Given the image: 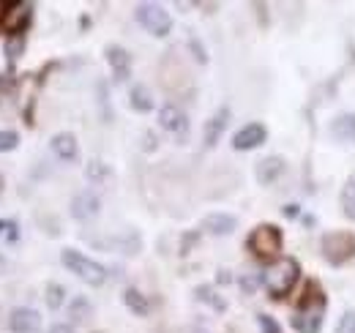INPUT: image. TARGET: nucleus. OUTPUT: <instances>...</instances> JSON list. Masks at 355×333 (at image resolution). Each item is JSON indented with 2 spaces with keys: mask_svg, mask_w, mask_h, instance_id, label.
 <instances>
[{
  "mask_svg": "<svg viewBox=\"0 0 355 333\" xmlns=\"http://www.w3.org/2000/svg\"><path fill=\"white\" fill-rule=\"evenodd\" d=\"M298 279H301V265H298V259H293V257H279V259H273L266 268V273H263V284H266L268 295H270L273 300L287 298V295L293 292V287L298 284Z\"/></svg>",
  "mask_w": 355,
  "mask_h": 333,
  "instance_id": "1",
  "label": "nucleus"
},
{
  "mask_svg": "<svg viewBox=\"0 0 355 333\" xmlns=\"http://www.w3.org/2000/svg\"><path fill=\"white\" fill-rule=\"evenodd\" d=\"M282 246H284V235L276 224H260L246 238V249L252 251L257 259H279Z\"/></svg>",
  "mask_w": 355,
  "mask_h": 333,
  "instance_id": "3",
  "label": "nucleus"
},
{
  "mask_svg": "<svg viewBox=\"0 0 355 333\" xmlns=\"http://www.w3.org/2000/svg\"><path fill=\"white\" fill-rule=\"evenodd\" d=\"M6 268H8V262H6V257H3V254H0V276H3V273H6Z\"/></svg>",
  "mask_w": 355,
  "mask_h": 333,
  "instance_id": "37",
  "label": "nucleus"
},
{
  "mask_svg": "<svg viewBox=\"0 0 355 333\" xmlns=\"http://www.w3.org/2000/svg\"><path fill=\"white\" fill-rule=\"evenodd\" d=\"M260 282H263V279H257L254 273H246V276H241V290H243V292H254L257 287H260Z\"/></svg>",
  "mask_w": 355,
  "mask_h": 333,
  "instance_id": "30",
  "label": "nucleus"
},
{
  "mask_svg": "<svg viewBox=\"0 0 355 333\" xmlns=\"http://www.w3.org/2000/svg\"><path fill=\"white\" fill-rule=\"evenodd\" d=\"M0 235H6L8 244H17L19 241V224L14 219H0Z\"/></svg>",
  "mask_w": 355,
  "mask_h": 333,
  "instance_id": "27",
  "label": "nucleus"
},
{
  "mask_svg": "<svg viewBox=\"0 0 355 333\" xmlns=\"http://www.w3.org/2000/svg\"><path fill=\"white\" fill-rule=\"evenodd\" d=\"M63 298H66V290L60 287V284H46V292H44V300H46V306L52 309V311H58L60 306H63Z\"/></svg>",
  "mask_w": 355,
  "mask_h": 333,
  "instance_id": "24",
  "label": "nucleus"
},
{
  "mask_svg": "<svg viewBox=\"0 0 355 333\" xmlns=\"http://www.w3.org/2000/svg\"><path fill=\"white\" fill-rule=\"evenodd\" d=\"M85 175H88V180H93V183H101V180H107L110 178V166L104 164V162H88V166H85Z\"/></svg>",
  "mask_w": 355,
  "mask_h": 333,
  "instance_id": "25",
  "label": "nucleus"
},
{
  "mask_svg": "<svg viewBox=\"0 0 355 333\" xmlns=\"http://www.w3.org/2000/svg\"><path fill=\"white\" fill-rule=\"evenodd\" d=\"M137 22L156 39H164L173 31V17L159 3H139L137 6Z\"/></svg>",
  "mask_w": 355,
  "mask_h": 333,
  "instance_id": "6",
  "label": "nucleus"
},
{
  "mask_svg": "<svg viewBox=\"0 0 355 333\" xmlns=\"http://www.w3.org/2000/svg\"><path fill=\"white\" fill-rule=\"evenodd\" d=\"M266 139H268L266 126L249 123V126H243L241 131H235V137H232V148H235V151H254V148H260Z\"/></svg>",
  "mask_w": 355,
  "mask_h": 333,
  "instance_id": "12",
  "label": "nucleus"
},
{
  "mask_svg": "<svg viewBox=\"0 0 355 333\" xmlns=\"http://www.w3.org/2000/svg\"><path fill=\"white\" fill-rule=\"evenodd\" d=\"M320 249L322 257L331 262V265H345L355 257V235L347 230H331L320 238Z\"/></svg>",
  "mask_w": 355,
  "mask_h": 333,
  "instance_id": "5",
  "label": "nucleus"
},
{
  "mask_svg": "<svg viewBox=\"0 0 355 333\" xmlns=\"http://www.w3.org/2000/svg\"><path fill=\"white\" fill-rule=\"evenodd\" d=\"M19 145V134L11 128H0V153H11Z\"/></svg>",
  "mask_w": 355,
  "mask_h": 333,
  "instance_id": "26",
  "label": "nucleus"
},
{
  "mask_svg": "<svg viewBox=\"0 0 355 333\" xmlns=\"http://www.w3.org/2000/svg\"><path fill=\"white\" fill-rule=\"evenodd\" d=\"M123 303H126V309H129L132 314H137V317H145V314L150 311L148 298L137 290V287H126V290H123Z\"/></svg>",
  "mask_w": 355,
  "mask_h": 333,
  "instance_id": "18",
  "label": "nucleus"
},
{
  "mask_svg": "<svg viewBox=\"0 0 355 333\" xmlns=\"http://www.w3.org/2000/svg\"><path fill=\"white\" fill-rule=\"evenodd\" d=\"M230 123V110L222 107L208 123H205V131H202V142H205V148H214V145H219V139H222L224 128Z\"/></svg>",
  "mask_w": 355,
  "mask_h": 333,
  "instance_id": "16",
  "label": "nucleus"
},
{
  "mask_svg": "<svg viewBox=\"0 0 355 333\" xmlns=\"http://www.w3.org/2000/svg\"><path fill=\"white\" fill-rule=\"evenodd\" d=\"M90 317H93L90 300L85 295H77V298L71 300V306H69V320H74V323H88Z\"/></svg>",
  "mask_w": 355,
  "mask_h": 333,
  "instance_id": "20",
  "label": "nucleus"
},
{
  "mask_svg": "<svg viewBox=\"0 0 355 333\" xmlns=\"http://www.w3.org/2000/svg\"><path fill=\"white\" fill-rule=\"evenodd\" d=\"M191 333H208V331H202V328H197V331H191Z\"/></svg>",
  "mask_w": 355,
  "mask_h": 333,
  "instance_id": "38",
  "label": "nucleus"
},
{
  "mask_svg": "<svg viewBox=\"0 0 355 333\" xmlns=\"http://www.w3.org/2000/svg\"><path fill=\"white\" fill-rule=\"evenodd\" d=\"M60 259H63V265L74 273V276H80L85 284L90 287H101L104 282H107V268L101 265V262H96V259H90L85 254H80V251L74 249H63L60 251Z\"/></svg>",
  "mask_w": 355,
  "mask_h": 333,
  "instance_id": "4",
  "label": "nucleus"
},
{
  "mask_svg": "<svg viewBox=\"0 0 355 333\" xmlns=\"http://www.w3.org/2000/svg\"><path fill=\"white\" fill-rule=\"evenodd\" d=\"M156 145H159V139H156V134H153V131H145V134H142V151H148V153H153V151H156Z\"/></svg>",
  "mask_w": 355,
  "mask_h": 333,
  "instance_id": "31",
  "label": "nucleus"
},
{
  "mask_svg": "<svg viewBox=\"0 0 355 333\" xmlns=\"http://www.w3.org/2000/svg\"><path fill=\"white\" fill-rule=\"evenodd\" d=\"M257 323H260V328H263V333H282V328H279V323H276L273 317H268V314H260V317H257Z\"/></svg>",
  "mask_w": 355,
  "mask_h": 333,
  "instance_id": "29",
  "label": "nucleus"
},
{
  "mask_svg": "<svg viewBox=\"0 0 355 333\" xmlns=\"http://www.w3.org/2000/svg\"><path fill=\"white\" fill-rule=\"evenodd\" d=\"M284 169H287V162H284L282 156H266L260 164L254 166L257 183H260V186H270V183H276V180L284 175Z\"/></svg>",
  "mask_w": 355,
  "mask_h": 333,
  "instance_id": "14",
  "label": "nucleus"
},
{
  "mask_svg": "<svg viewBox=\"0 0 355 333\" xmlns=\"http://www.w3.org/2000/svg\"><path fill=\"white\" fill-rule=\"evenodd\" d=\"M331 131H334V137H336V139L355 145V112H345V115H339V118L334 121V126H331Z\"/></svg>",
  "mask_w": 355,
  "mask_h": 333,
  "instance_id": "17",
  "label": "nucleus"
},
{
  "mask_svg": "<svg viewBox=\"0 0 355 333\" xmlns=\"http://www.w3.org/2000/svg\"><path fill=\"white\" fill-rule=\"evenodd\" d=\"M129 101H132V110L134 112H150L153 110V96H150V90L145 87V85H134L132 90H129Z\"/></svg>",
  "mask_w": 355,
  "mask_h": 333,
  "instance_id": "19",
  "label": "nucleus"
},
{
  "mask_svg": "<svg viewBox=\"0 0 355 333\" xmlns=\"http://www.w3.org/2000/svg\"><path fill=\"white\" fill-rule=\"evenodd\" d=\"M104 55H107V63H110V69H112L115 83H126V80L132 77V55H129L123 46H118V44H110V46L104 49Z\"/></svg>",
  "mask_w": 355,
  "mask_h": 333,
  "instance_id": "10",
  "label": "nucleus"
},
{
  "mask_svg": "<svg viewBox=\"0 0 355 333\" xmlns=\"http://www.w3.org/2000/svg\"><path fill=\"white\" fill-rule=\"evenodd\" d=\"M98 210H101V200H98V194L90 191V189H85V191H80V194L71 197V216H74L77 221H90V219H96Z\"/></svg>",
  "mask_w": 355,
  "mask_h": 333,
  "instance_id": "11",
  "label": "nucleus"
},
{
  "mask_svg": "<svg viewBox=\"0 0 355 333\" xmlns=\"http://www.w3.org/2000/svg\"><path fill=\"white\" fill-rule=\"evenodd\" d=\"M339 203H342V213L355 221V175L353 178H347V183L342 186V197H339Z\"/></svg>",
  "mask_w": 355,
  "mask_h": 333,
  "instance_id": "21",
  "label": "nucleus"
},
{
  "mask_svg": "<svg viewBox=\"0 0 355 333\" xmlns=\"http://www.w3.org/2000/svg\"><path fill=\"white\" fill-rule=\"evenodd\" d=\"M194 241H197V232H191V235H186L183 238V244H180V254H186V251L194 246Z\"/></svg>",
  "mask_w": 355,
  "mask_h": 333,
  "instance_id": "34",
  "label": "nucleus"
},
{
  "mask_svg": "<svg viewBox=\"0 0 355 333\" xmlns=\"http://www.w3.org/2000/svg\"><path fill=\"white\" fill-rule=\"evenodd\" d=\"M46 333H74V323H55Z\"/></svg>",
  "mask_w": 355,
  "mask_h": 333,
  "instance_id": "32",
  "label": "nucleus"
},
{
  "mask_svg": "<svg viewBox=\"0 0 355 333\" xmlns=\"http://www.w3.org/2000/svg\"><path fill=\"white\" fill-rule=\"evenodd\" d=\"M219 284H230V273L227 271H219Z\"/></svg>",
  "mask_w": 355,
  "mask_h": 333,
  "instance_id": "36",
  "label": "nucleus"
},
{
  "mask_svg": "<svg viewBox=\"0 0 355 333\" xmlns=\"http://www.w3.org/2000/svg\"><path fill=\"white\" fill-rule=\"evenodd\" d=\"M159 123H162L164 131H170L178 139H186V134H189V118L178 104H164L159 110Z\"/></svg>",
  "mask_w": 355,
  "mask_h": 333,
  "instance_id": "8",
  "label": "nucleus"
},
{
  "mask_svg": "<svg viewBox=\"0 0 355 333\" xmlns=\"http://www.w3.org/2000/svg\"><path fill=\"white\" fill-rule=\"evenodd\" d=\"M298 210H301V208H295V205H287V208H284V216H287V219H293V216H298Z\"/></svg>",
  "mask_w": 355,
  "mask_h": 333,
  "instance_id": "35",
  "label": "nucleus"
},
{
  "mask_svg": "<svg viewBox=\"0 0 355 333\" xmlns=\"http://www.w3.org/2000/svg\"><path fill=\"white\" fill-rule=\"evenodd\" d=\"M336 333H355V311H345L342 314V320H339V325H336Z\"/></svg>",
  "mask_w": 355,
  "mask_h": 333,
  "instance_id": "28",
  "label": "nucleus"
},
{
  "mask_svg": "<svg viewBox=\"0 0 355 333\" xmlns=\"http://www.w3.org/2000/svg\"><path fill=\"white\" fill-rule=\"evenodd\" d=\"M0 189H3V178H0Z\"/></svg>",
  "mask_w": 355,
  "mask_h": 333,
  "instance_id": "39",
  "label": "nucleus"
},
{
  "mask_svg": "<svg viewBox=\"0 0 355 333\" xmlns=\"http://www.w3.org/2000/svg\"><path fill=\"white\" fill-rule=\"evenodd\" d=\"M49 148H52V153H55L60 162H66V164L77 162V156H80V148H77V137H74V134H69V131H60V134H55V137L49 139Z\"/></svg>",
  "mask_w": 355,
  "mask_h": 333,
  "instance_id": "13",
  "label": "nucleus"
},
{
  "mask_svg": "<svg viewBox=\"0 0 355 333\" xmlns=\"http://www.w3.org/2000/svg\"><path fill=\"white\" fill-rule=\"evenodd\" d=\"M33 22V3H8L3 17V31L8 36H25V31Z\"/></svg>",
  "mask_w": 355,
  "mask_h": 333,
  "instance_id": "7",
  "label": "nucleus"
},
{
  "mask_svg": "<svg viewBox=\"0 0 355 333\" xmlns=\"http://www.w3.org/2000/svg\"><path fill=\"white\" fill-rule=\"evenodd\" d=\"M22 52H25V36H8V39H6L3 55H6L8 63H17V60L22 58Z\"/></svg>",
  "mask_w": 355,
  "mask_h": 333,
  "instance_id": "23",
  "label": "nucleus"
},
{
  "mask_svg": "<svg viewBox=\"0 0 355 333\" xmlns=\"http://www.w3.org/2000/svg\"><path fill=\"white\" fill-rule=\"evenodd\" d=\"M194 295H197V300H200V303H208L214 311H224V309H227V303H224L222 298L216 295V290H214V287H208V284H200V287L194 290Z\"/></svg>",
  "mask_w": 355,
  "mask_h": 333,
  "instance_id": "22",
  "label": "nucleus"
},
{
  "mask_svg": "<svg viewBox=\"0 0 355 333\" xmlns=\"http://www.w3.org/2000/svg\"><path fill=\"white\" fill-rule=\"evenodd\" d=\"M8 331L11 333H39L42 331V314L36 309L19 306L8 314Z\"/></svg>",
  "mask_w": 355,
  "mask_h": 333,
  "instance_id": "9",
  "label": "nucleus"
},
{
  "mask_svg": "<svg viewBox=\"0 0 355 333\" xmlns=\"http://www.w3.org/2000/svg\"><path fill=\"white\" fill-rule=\"evenodd\" d=\"M235 227H238V219L230 216V213H208L202 219V230L211 232V235H216V238L235 232Z\"/></svg>",
  "mask_w": 355,
  "mask_h": 333,
  "instance_id": "15",
  "label": "nucleus"
},
{
  "mask_svg": "<svg viewBox=\"0 0 355 333\" xmlns=\"http://www.w3.org/2000/svg\"><path fill=\"white\" fill-rule=\"evenodd\" d=\"M189 46L194 49V55H197V60H200V63H205V60H208V58H205V52H202V46H200V42H197V39H191V42H189Z\"/></svg>",
  "mask_w": 355,
  "mask_h": 333,
  "instance_id": "33",
  "label": "nucleus"
},
{
  "mask_svg": "<svg viewBox=\"0 0 355 333\" xmlns=\"http://www.w3.org/2000/svg\"><path fill=\"white\" fill-rule=\"evenodd\" d=\"M322 314H325V292L317 284H309L295 314H293V328L298 333H320L322 328Z\"/></svg>",
  "mask_w": 355,
  "mask_h": 333,
  "instance_id": "2",
  "label": "nucleus"
}]
</instances>
